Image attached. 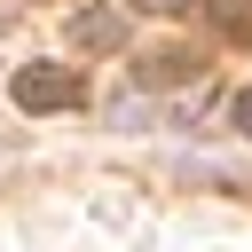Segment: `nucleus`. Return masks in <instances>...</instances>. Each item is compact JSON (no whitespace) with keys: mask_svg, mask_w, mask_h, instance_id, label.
Masks as SVG:
<instances>
[{"mask_svg":"<svg viewBox=\"0 0 252 252\" xmlns=\"http://www.w3.org/2000/svg\"><path fill=\"white\" fill-rule=\"evenodd\" d=\"M213 24L228 39H252V0H213Z\"/></svg>","mask_w":252,"mask_h":252,"instance_id":"obj_3","label":"nucleus"},{"mask_svg":"<svg viewBox=\"0 0 252 252\" xmlns=\"http://www.w3.org/2000/svg\"><path fill=\"white\" fill-rule=\"evenodd\" d=\"M8 94H16V110H63V102H79V79L63 63H24L8 79Z\"/></svg>","mask_w":252,"mask_h":252,"instance_id":"obj_1","label":"nucleus"},{"mask_svg":"<svg viewBox=\"0 0 252 252\" xmlns=\"http://www.w3.org/2000/svg\"><path fill=\"white\" fill-rule=\"evenodd\" d=\"M71 39H79V47H118L126 24H118V8H79V16H71Z\"/></svg>","mask_w":252,"mask_h":252,"instance_id":"obj_2","label":"nucleus"},{"mask_svg":"<svg viewBox=\"0 0 252 252\" xmlns=\"http://www.w3.org/2000/svg\"><path fill=\"white\" fill-rule=\"evenodd\" d=\"M228 118H236V134H252V87H244V94L228 102Z\"/></svg>","mask_w":252,"mask_h":252,"instance_id":"obj_5","label":"nucleus"},{"mask_svg":"<svg viewBox=\"0 0 252 252\" xmlns=\"http://www.w3.org/2000/svg\"><path fill=\"white\" fill-rule=\"evenodd\" d=\"M0 24H8V8H0Z\"/></svg>","mask_w":252,"mask_h":252,"instance_id":"obj_7","label":"nucleus"},{"mask_svg":"<svg viewBox=\"0 0 252 252\" xmlns=\"http://www.w3.org/2000/svg\"><path fill=\"white\" fill-rule=\"evenodd\" d=\"M189 71H197V63H189V55H173V47L142 63V79H150V87H165V79H189Z\"/></svg>","mask_w":252,"mask_h":252,"instance_id":"obj_4","label":"nucleus"},{"mask_svg":"<svg viewBox=\"0 0 252 252\" xmlns=\"http://www.w3.org/2000/svg\"><path fill=\"white\" fill-rule=\"evenodd\" d=\"M142 8H158V16H173V8H181V0H142Z\"/></svg>","mask_w":252,"mask_h":252,"instance_id":"obj_6","label":"nucleus"}]
</instances>
